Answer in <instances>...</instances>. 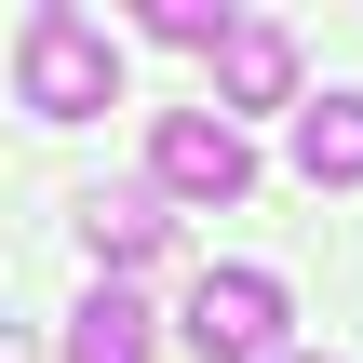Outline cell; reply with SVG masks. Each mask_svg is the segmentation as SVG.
<instances>
[{"label": "cell", "mask_w": 363, "mask_h": 363, "mask_svg": "<svg viewBox=\"0 0 363 363\" xmlns=\"http://www.w3.org/2000/svg\"><path fill=\"white\" fill-rule=\"evenodd\" d=\"M283 363H337V350H283Z\"/></svg>", "instance_id": "8"}, {"label": "cell", "mask_w": 363, "mask_h": 363, "mask_svg": "<svg viewBox=\"0 0 363 363\" xmlns=\"http://www.w3.org/2000/svg\"><path fill=\"white\" fill-rule=\"evenodd\" d=\"M175 337H189V363H283V283L269 269H202Z\"/></svg>", "instance_id": "2"}, {"label": "cell", "mask_w": 363, "mask_h": 363, "mask_svg": "<svg viewBox=\"0 0 363 363\" xmlns=\"http://www.w3.org/2000/svg\"><path fill=\"white\" fill-rule=\"evenodd\" d=\"M148 189H162V202H242V189H256L242 121H216V108H162V121H148Z\"/></svg>", "instance_id": "3"}, {"label": "cell", "mask_w": 363, "mask_h": 363, "mask_svg": "<svg viewBox=\"0 0 363 363\" xmlns=\"http://www.w3.org/2000/svg\"><path fill=\"white\" fill-rule=\"evenodd\" d=\"M54 363H148V310H135L121 283H94V296L67 310V350Z\"/></svg>", "instance_id": "7"}, {"label": "cell", "mask_w": 363, "mask_h": 363, "mask_svg": "<svg viewBox=\"0 0 363 363\" xmlns=\"http://www.w3.org/2000/svg\"><path fill=\"white\" fill-rule=\"evenodd\" d=\"M216 121H242V108H296V27L283 13H229V40H216V94H202Z\"/></svg>", "instance_id": "4"}, {"label": "cell", "mask_w": 363, "mask_h": 363, "mask_svg": "<svg viewBox=\"0 0 363 363\" xmlns=\"http://www.w3.org/2000/svg\"><path fill=\"white\" fill-rule=\"evenodd\" d=\"M296 175H310V189H363V94L296 108Z\"/></svg>", "instance_id": "6"}, {"label": "cell", "mask_w": 363, "mask_h": 363, "mask_svg": "<svg viewBox=\"0 0 363 363\" xmlns=\"http://www.w3.org/2000/svg\"><path fill=\"white\" fill-rule=\"evenodd\" d=\"M81 242H94V269L121 283V269H148L162 242H175V202L135 175V189H81Z\"/></svg>", "instance_id": "5"}, {"label": "cell", "mask_w": 363, "mask_h": 363, "mask_svg": "<svg viewBox=\"0 0 363 363\" xmlns=\"http://www.w3.org/2000/svg\"><path fill=\"white\" fill-rule=\"evenodd\" d=\"M13 94H27L40 121H94V108H121V40H108L81 0H40V13L13 27Z\"/></svg>", "instance_id": "1"}]
</instances>
